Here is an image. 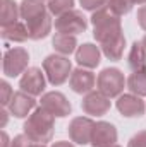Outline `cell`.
<instances>
[{
	"mask_svg": "<svg viewBox=\"0 0 146 147\" xmlns=\"http://www.w3.org/2000/svg\"><path fill=\"white\" fill-rule=\"evenodd\" d=\"M93 130H95V121L88 116H76L69 123V137L79 146L91 144Z\"/></svg>",
	"mask_w": 146,
	"mask_h": 147,
	"instance_id": "ba28073f",
	"label": "cell"
},
{
	"mask_svg": "<svg viewBox=\"0 0 146 147\" xmlns=\"http://www.w3.org/2000/svg\"><path fill=\"white\" fill-rule=\"evenodd\" d=\"M100 57H102V51L93 43H84V45L77 46V50H76V62L79 63V67H84V69L98 67Z\"/></svg>",
	"mask_w": 146,
	"mask_h": 147,
	"instance_id": "9a60e30c",
	"label": "cell"
},
{
	"mask_svg": "<svg viewBox=\"0 0 146 147\" xmlns=\"http://www.w3.org/2000/svg\"><path fill=\"white\" fill-rule=\"evenodd\" d=\"M43 72L52 86L64 84L72 72V63L64 55H48L43 60Z\"/></svg>",
	"mask_w": 146,
	"mask_h": 147,
	"instance_id": "3957f363",
	"label": "cell"
},
{
	"mask_svg": "<svg viewBox=\"0 0 146 147\" xmlns=\"http://www.w3.org/2000/svg\"><path fill=\"white\" fill-rule=\"evenodd\" d=\"M19 16H21V10L14 0H0V26L2 28L17 22Z\"/></svg>",
	"mask_w": 146,
	"mask_h": 147,
	"instance_id": "ac0fdd59",
	"label": "cell"
},
{
	"mask_svg": "<svg viewBox=\"0 0 146 147\" xmlns=\"http://www.w3.org/2000/svg\"><path fill=\"white\" fill-rule=\"evenodd\" d=\"M52 45H53V48H55V51H59L60 55H71L72 51H76L77 48V39L76 36L72 34H62V33H57L53 39H52Z\"/></svg>",
	"mask_w": 146,
	"mask_h": 147,
	"instance_id": "7402d4cb",
	"label": "cell"
},
{
	"mask_svg": "<svg viewBox=\"0 0 146 147\" xmlns=\"http://www.w3.org/2000/svg\"><path fill=\"white\" fill-rule=\"evenodd\" d=\"M7 108H9V113L14 115L16 118H26L36 108V99H35V96H31L24 91H19V92H14Z\"/></svg>",
	"mask_w": 146,
	"mask_h": 147,
	"instance_id": "7c38bea8",
	"label": "cell"
},
{
	"mask_svg": "<svg viewBox=\"0 0 146 147\" xmlns=\"http://www.w3.org/2000/svg\"><path fill=\"white\" fill-rule=\"evenodd\" d=\"M12 96H14V92H12L9 82L7 80H0V105L2 106H9Z\"/></svg>",
	"mask_w": 146,
	"mask_h": 147,
	"instance_id": "484cf974",
	"label": "cell"
},
{
	"mask_svg": "<svg viewBox=\"0 0 146 147\" xmlns=\"http://www.w3.org/2000/svg\"><path fill=\"white\" fill-rule=\"evenodd\" d=\"M28 62H29V53L24 48L21 46L10 48L3 55V63H2L3 74L7 77H17L28 70Z\"/></svg>",
	"mask_w": 146,
	"mask_h": 147,
	"instance_id": "5b68a950",
	"label": "cell"
},
{
	"mask_svg": "<svg viewBox=\"0 0 146 147\" xmlns=\"http://www.w3.org/2000/svg\"><path fill=\"white\" fill-rule=\"evenodd\" d=\"M126 77L119 69H105L102 70L98 79H96V86L98 91L103 92L108 98H117L122 94L124 87H126Z\"/></svg>",
	"mask_w": 146,
	"mask_h": 147,
	"instance_id": "277c9868",
	"label": "cell"
},
{
	"mask_svg": "<svg viewBox=\"0 0 146 147\" xmlns=\"http://www.w3.org/2000/svg\"><path fill=\"white\" fill-rule=\"evenodd\" d=\"M127 62H129V67L132 69V72H143V70H146V48L143 46L141 41H136L131 46Z\"/></svg>",
	"mask_w": 146,
	"mask_h": 147,
	"instance_id": "d6986e66",
	"label": "cell"
},
{
	"mask_svg": "<svg viewBox=\"0 0 146 147\" xmlns=\"http://www.w3.org/2000/svg\"><path fill=\"white\" fill-rule=\"evenodd\" d=\"M0 115H2V127H5L7 125V110H5V106H2V110H0Z\"/></svg>",
	"mask_w": 146,
	"mask_h": 147,
	"instance_id": "d6a6232c",
	"label": "cell"
},
{
	"mask_svg": "<svg viewBox=\"0 0 146 147\" xmlns=\"http://www.w3.org/2000/svg\"><path fill=\"white\" fill-rule=\"evenodd\" d=\"M52 147H74V144L71 142H65V140H60V142H53Z\"/></svg>",
	"mask_w": 146,
	"mask_h": 147,
	"instance_id": "1f68e13d",
	"label": "cell"
},
{
	"mask_svg": "<svg viewBox=\"0 0 146 147\" xmlns=\"http://www.w3.org/2000/svg\"><path fill=\"white\" fill-rule=\"evenodd\" d=\"M108 147H120V146H117V144H113V146H108Z\"/></svg>",
	"mask_w": 146,
	"mask_h": 147,
	"instance_id": "8d00e7d4",
	"label": "cell"
},
{
	"mask_svg": "<svg viewBox=\"0 0 146 147\" xmlns=\"http://www.w3.org/2000/svg\"><path fill=\"white\" fill-rule=\"evenodd\" d=\"M141 43H143V46H145V48H146V36L143 38V39H141Z\"/></svg>",
	"mask_w": 146,
	"mask_h": 147,
	"instance_id": "d590c367",
	"label": "cell"
},
{
	"mask_svg": "<svg viewBox=\"0 0 146 147\" xmlns=\"http://www.w3.org/2000/svg\"><path fill=\"white\" fill-rule=\"evenodd\" d=\"M21 10V17L24 21V24L31 22L38 19L40 16H43L45 12H48V7H45V3L41 0H23L19 5Z\"/></svg>",
	"mask_w": 146,
	"mask_h": 147,
	"instance_id": "e0dca14e",
	"label": "cell"
},
{
	"mask_svg": "<svg viewBox=\"0 0 146 147\" xmlns=\"http://www.w3.org/2000/svg\"><path fill=\"white\" fill-rule=\"evenodd\" d=\"M81 108L86 115L102 116L110 110V98L105 96L103 92H100V91H91V92L84 94Z\"/></svg>",
	"mask_w": 146,
	"mask_h": 147,
	"instance_id": "9c48e42d",
	"label": "cell"
},
{
	"mask_svg": "<svg viewBox=\"0 0 146 147\" xmlns=\"http://www.w3.org/2000/svg\"><path fill=\"white\" fill-rule=\"evenodd\" d=\"M124 48H126V38H124V34H120V36L113 38V39H110V41H107V43L102 45L103 55H105L108 60H113V62H117V60L122 58Z\"/></svg>",
	"mask_w": 146,
	"mask_h": 147,
	"instance_id": "44dd1931",
	"label": "cell"
},
{
	"mask_svg": "<svg viewBox=\"0 0 146 147\" xmlns=\"http://www.w3.org/2000/svg\"><path fill=\"white\" fill-rule=\"evenodd\" d=\"M41 2H45V0H41Z\"/></svg>",
	"mask_w": 146,
	"mask_h": 147,
	"instance_id": "74e56055",
	"label": "cell"
},
{
	"mask_svg": "<svg viewBox=\"0 0 146 147\" xmlns=\"http://www.w3.org/2000/svg\"><path fill=\"white\" fill-rule=\"evenodd\" d=\"M127 87L132 94L143 98L146 96V70L143 72H134L127 79Z\"/></svg>",
	"mask_w": 146,
	"mask_h": 147,
	"instance_id": "603a6c76",
	"label": "cell"
},
{
	"mask_svg": "<svg viewBox=\"0 0 146 147\" xmlns=\"http://www.w3.org/2000/svg\"><path fill=\"white\" fill-rule=\"evenodd\" d=\"M31 140L26 137V135H17V137H14V140H12V144L10 147H29Z\"/></svg>",
	"mask_w": 146,
	"mask_h": 147,
	"instance_id": "f1b7e54d",
	"label": "cell"
},
{
	"mask_svg": "<svg viewBox=\"0 0 146 147\" xmlns=\"http://www.w3.org/2000/svg\"><path fill=\"white\" fill-rule=\"evenodd\" d=\"M41 108L45 111H48L52 116H57V118H64V116H69L72 106L71 103L67 101V98L59 92V91H52V92H46L41 96Z\"/></svg>",
	"mask_w": 146,
	"mask_h": 147,
	"instance_id": "52a82bcc",
	"label": "cell"
},
{
	"mask_svg": "<svg viewBox=\"0 0 146 147\" xmlns=\"http://www.w3.org/2000/svg\"><path fill=\"white\" fill-rule=\"evenodd\" d=\"M132 3H134V5H145L146 0H132Z\"/></svg>",
	"mask_w": 146,
	"mask_h": 147,
	"instance_id": "836d02e7",
	"label": "cell"
},
{
	"mask_svg": "<svg viewBox=\"0 0 146 147\" xmlns=\"http://www.w3.org/2000/svg\"><path fill=\"white\" fill-rule=\"evenodd\" d=\"M53 118L48 111H45L41 106L36 108L33 111L28 120L24 121V135L35 142V144H45V142H50L52 137H53Z\"/></svg>",
	"mask_w": 146,
	"mask_h": 147,
	"instance_id": "6da1fadb",
	"label": "cell"
},
{
	"mask_svg": "<svg viewBox=\"0 0 146 147\" xmlns=\"http://www.w3.org/2000/svg\"><path fill=\"white\" fill-rule=\"evenodd\" d=\"M74 0H48V12L53 14V16H62L69 10H72Z\"/></svg>",
	"mask_w": 146,
	"mask_h": 147,
	"instance_id": "cb8c5ba5",
	"label": "cell"
},
{
	"mask_svg": "<svg viewBox=\"0 0 146 147\" xmlns=\"http://www.w3.org/2000/svg\"><path fill=\"white\" fill-rule=\"evenodd\" d=\"M2 38L5 41H12V43H23L29 38V31H28V26L23 24V22H14L10 26H5L2 28Z\"/></svg>",
	"mask_w": 146,
	"mask_h": 147,
	"instance_id": "ffe728a7",
	"label": "cell"
},
{
	"mask_svg": "<svg viewBox=\"0 0 146 147\" xmlns=\"http://www.w3.org/2000/svg\"><path fill=\"white\" fill-rule=\"evenodd\" d=\"M79 2H81V5H83L84 10H91V12L105 9L107 3H108V0H79Z\"/></svg>",
	"mask_w": 146,
	"mask_h": 147,
	"instance_id": "4316f807",
	"label": "cell"
},
{
	"mask_svg": "<svg viewBox=\"0 0 146 147\" xmlns=\"http://www.w3.org/2000/svg\"><path fill=\"white\" fill-rule=\"evenodd\" d=\"M117 110L122 116L136 118L145 113V101L136 94H120L117 99Z\"/></svg>",
	"mask_w": 146,
	"mask_h": 147,
	"instance_id": "5bb4252c",
	"label": "cell"
},
{
	"mask_svg": "<svg viewBox=\"0 0 146 147\" xmlns=\"http://www.w3.org/2000/svg\"><path fill=\"white\" fill-rule=\"evenodd\" d=\"M91 24H93V36H95V39L98 43H102V45L122 34L120 17L115 16L113 12H110L107 7L93 12Z\"/></svg>",
	"mask_w": 146,
	"mask_h": 147,
	"instance_id": "7a4b0ae2",
	"label": "cell"
},
{
	"mask_svg": "<svg viewBox=\"0 0 146 147\" xmlns=\"http://www.w3.org/2000/svg\"><path fill=\"white\" fill-rule=\"evenodd\" d=\"M0 139H2V147H10V144H12V140H9V135L5 134V132H2L0 134Z\"/></svg>",
	"mask_w": 146,
	"mask_h": 147,
	"instance_id": "4dcf8cb0",
	"label": "cell"
},
{
	"mask_svg": "<svg viewBox=\"0 0 146 147\" xmlns=\"http://www.w3.org/2000/svg\"><path fill=\"white\" fill-rule=\"evenodd\" d=\"M29 147H46V146H45V144H35V142H33Z\"/></svg>",
	"mask_w": 146,
	"mask_h": 147,
	"instance_id": "e575fe53",
	"label": "cell"
},
{
	"mask_svg": "<svg viewBox=\"0 0 146 147\" xmlns=\"http://www.w3.org/2000/svg\"><path fill=\"white\" fill-rule=\"evenodd\" d=\"M19 87L31 96H40L45 91V74L36 67L28 69L19 80Z\"/></svg>",
	"mask_w": 146,
	"mask_h": 147,
	"instance_id": "30bf717a",
	"label": "cell"
},
{
	"mask_svg": "<svg viewBox=\"0 0 146 147\" xmlns=\"http://www.w3.org/2000/svg\"><path fill=\"white\" fill-rule=\"evenodd\" d=\"M132 0H108L107 3V9L110 12H113L115 16H124V14H129L131 9H132Z\"/></svg>",
	"mask_w": 146,
	"mask_h": 147,
	"instance_id": "d4e9b609",
	"label": "cell"
},
{
	"mask_svg": "<svg viewBox=\"0 0 146 147\" xmlns=\"http://www.w3.org/2000/svg\"><path fill=\"white\" fill-rule=\"evenodd\" d=\"M86 28H88V21L81 10L72 9V10H69L55 19V29H57V33H62V34L76 36L79 33H84Z\"/></svg>",
	"mask_w": 146,
	"mask_h": 147,
	"instance_id": "8992f818",
	"label": "cell"
},
{
	"mask_svg": "<svg viewBox=\"0 0 146 147\" xmlns=\"http://www.w3.org/2000/svg\"><path fill=\"white\" fill-rule=\"evenodd\" d=\"M69 84L71 89L77 94H88L93 91L95 84H96V77L95 74L84 67H77L76 70H72L71 77H69Z\"/></svg>",
	"mask_w": 146,
	"mask_h": 147,
	"instance_id": "8fae6325",
	"label": "cell"
},
{
	"mask_svg": "<svg viewBox=\"0 0 146 147\" xmlns=\"http://www.w3.org/2000/svg\"><path fill=\"white\" fill-rule=\"evenodd\" d=\"M28 26V31H29V39H43V38L48 36L50 29H52V17H50V12H45L43 16H40L38 19L31 21L26 24Z\"/></svg>",
	"mask_w": 146,
	"mask_h": 147,
	"instance_id": "2e32d148",
	"label": "cell"
},
{
	"mask_svg": "<svg viewBox=\"0 0 146 147\" xmlns=\"http://www.w3.org/2000/svg\"><path fill=\"white\" fill-rule=\"evenodd\" d=\"M127 147H146V130H141L136 135H132Z\"/></svg>",
	"mask_w": 146,
	"mask_h": 147,
	"instance_id": "83f0119b",
	"label": "cell"
},
{
	"mask_svg": "<svg viewBox=\"0 0 146 147\" xmlns=\"http://www.w3.org/2000/svg\"><path fill=\"white\" fill-rule=\"evenodd\" d=\"M138 24L141 26V29H145L146 31V5H141L139 9H138Z\"/></svg>",
	"mask_w": 146,
	"mask_h": 147,
	"instance_id": "f546056e",
	"label": "cell"
},
{
	"mask_svg": "<svg viewBox=\"0 0 146 147\" xmlns=\"http://www.w3.org/2000/svg\"><path fill=\"white\" fill-rule=\"evenodd\" d=\"M117 142V128L110 121H96L93 137H91V146L93 147H108Z\"/></svg>",
	"mask_w": 146,
	"mask_h": 147,
	"instance_id": "4fadbf2b",
	"label": "cell"
}]
</instances>
